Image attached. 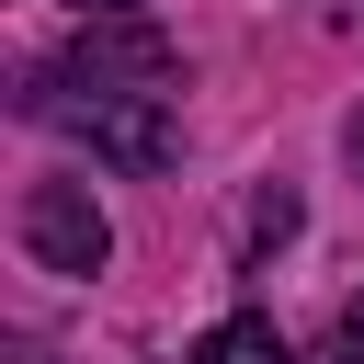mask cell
<instances>
[{
	"instance_id": "obj_1",
	"label": "cell",
	"mask_w": 364,
	"mask_h": 364,
	"mask_svg": "<svg viewBox=\"0 0 364 364\" xmlns=\"http://www.w3.org/2000/svg\"><path fill=\"white\" fill-rule=\"evenodd\" d=\"M125 91H182V46L159 23H80L68 57L34 68L23 114H46V102H125Z\"/></svg>"
},
{
	"instance_id": "obj_2",
	"label": "cell",
	"mask_w": 364,
	"mask_h": 364,
	"mask_svg": "<svg viewBox=\"0 0 364 364\" xmlns=\"http://www.w3.org/2000/svg\"><path fill=\"white\" fill-rule=\"evenodd\" d=\"M46 125H68L80 148H102L114 171H171V159H182V91H125V102H46Z\"/></svg>"
},
{
	"instance_id": "obj_3",
	"label": "cell",
	"mask_w": 364,
	"mask_h": 364,
	"mask_svg": "<svg viewBox=\"0 0 364 364\" xmlns=\"http://www.w3.org/2000/svg\"><path fill=\"white\" fill-rule=\"evenodd\" d=\"M23 250H34L46 273H102V262H114V228H102L91 182H34V193H23Z\"/></svg>"
},
{
	"instance_id": "obj_4",
	"label": "cell",
	"mask_w": 364,
	"mask_h": 364,
	"mask_svg": "<svg viewBox=\"0 0 364 364\" xmlns=\"http://www.w3.org/2000/svg\"><path fill=\"white\" fill-rule=\"evenodd\" d=\"M193 364H296V353H284V330H273V318H250V307H239V318H216V330L193 341Z\"/></svg>"
},
{
	"instance_id": "obj_5",
	"label": "cell",
	"mask_w": 364,
	"mask_h": 364,
	"mask_svg": "<svg viewBox=\"0 0 364 364\" xmlns=\"http://www.w3.org/2000/svg\"><path fill=\"white\" fill-rule=\"evenodd\" d=\"M318 364H364V318H353V307H341V330L318 341Z\"/></svg>"
},
{
	"instance_id": "obj_6",
	"label": "cell",
	"mask_w": 364,
	"mask_h": 364,
	"mask_svg": "<svg viewBox=\"0 0 364 364\" xmlns=\"http://www.w3.org/2000/svg\"><path fill=\"white\" fill-rule=\"evenodd\" d=\"M80 23H136V0H68Z\"/></svg>"
},
{
	"instance_id": "obj_7",
	"label": "cell",
	"mask_w": 364,
	"mask_h": 364,
	"mask_svg": "<svg viewBox=\"0 0 364 364\" xmlns=\"http://www.w3.org/2000/svg\"><path fill=\"white\" fill-rule=\"evenodd\" d=\"M353 159H364V114H353Z\"/></svg>"
},
{
	"instance_id": "obj_8",
	"label": "cell",
	"mask_w": 364,
	"mask_h": 364,
	"mask_svg": "<svg viewBox=\"0 0 364 364\" xmlns=\"http://www.w3.org/2000/svg\"><path fill=\"white\" fill-rule=\"evenodd\" d=\"M353 318H364V307H353Z\"/></svg>"
}]
</instances>
